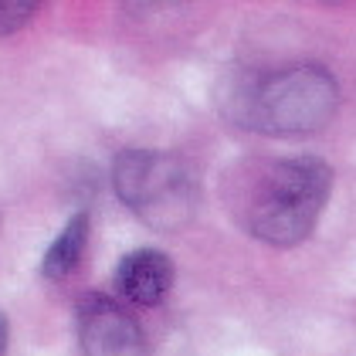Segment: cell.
I'll use <instances>...</instances> for the list:
<instances>
[{"label":"cell","instance_id":"7a4b0ae2","mask_svg":"<svg viewBox=\"0 0 356 356\" xmlns=\"http://www.w3.org/2000/svg\"><path fill=\"white\" fill-rule=\"evenodd\" d=\"M332 191V166L319 156H289L268 163L241 193V224L272 248L302 245L323 218Z\"/></svg>","mask_w":356,"mask_h":356},{"label":"cell","instance_id":"52a82bcc","mask_svg":"<svg viewBox=\"0 0 356 356\" xmlns=\"http://www.w3.org/2000/svg\"><path fill=\"white\" fill-rule=\"evenodd\" d=\"M38 14V0H0V38L24 31Z\"/></svg>","mask_w":356,"mask_h":356},{"label":"cell","instance_id":"6da1fadb","mask_svg":"<svg viewBox=\"0 0 356 356\" xmlns=\"http://www.w3.org/2000/svg\"><path fill=\"white\" fill-rule=\"evenodd\" d=\"M220 109L241 129L265 136H305L339 109V82L319 61H296L275 72H248L224 85Z\"/></svg>","mask_w":356,"mask_h":356},{"label":"cell","instance_id":"8992f818","mask_svg":"<svg viewBox=\"0 0 356 356\" xmlns=\"http://www.w3.org/2000/svg\"><path fill=\"white\" fill-rule=\"evenodd\" d=\"M85 245H88V214L79 211V214L68 218V224L58 231V238L48 245L44 258H41V275L51 278V282L68 278V275L82 265Z\"/></svg>","mask_w":356,"mask_h":356},{"label":"cell","instance_id":"ba28073f","mask_svg":"<svg viewBox=\"0 0 356 356\" xmlns=\"http://www.w3.org/2000/svg\"><path fill=\"white\" fill-rule=\"evenodd\" d=\"M7 343H10V323H7V316L0 312V356H7Z\"/></svg>","mask_w":356,"mask_h":356},{"label":"cell","instance_id":"3957f363","mask_svg":"<svg viewBox=\"0 0 356 356\" xmlns=\"http://www.w3.org/2000/svg\"><path fill=\"white\" fill-rule=\"evenodd\" d=\"M112 191L153 231H180L193 220L200 200L197 177L180 156L139 146L115 153Z\"/></svg>","mask_w":356,"mask_h":356},{"label":"cell","instance_id":"277c9868","mask_svg":"<svg viewBox=\"0 0 356 356\" xmlns=\"http://www.w3.org/2000/svg\"><path fill=\"white\" fill-rule=\"evenodd\" d=\"M75 332L82 356H149L143 326L115 299L88 292L75 309Z\"/></svg>","mask_w":356,"mask_h":356},{"label":"cell","instance_id":"5b68a950","mask_svg":"<svg viewBox=\"0 0 356 356\" xmlns=\"http://www.w3.org/2000/svg\"><path fill=\"white\" fill-rule=\"evenodd\" d=\"M173 261L160 248H136L115 265V289L133 305H156L173 289Z\"/></svg>","mask_w":356,"mask_h":356}]
</instances>
